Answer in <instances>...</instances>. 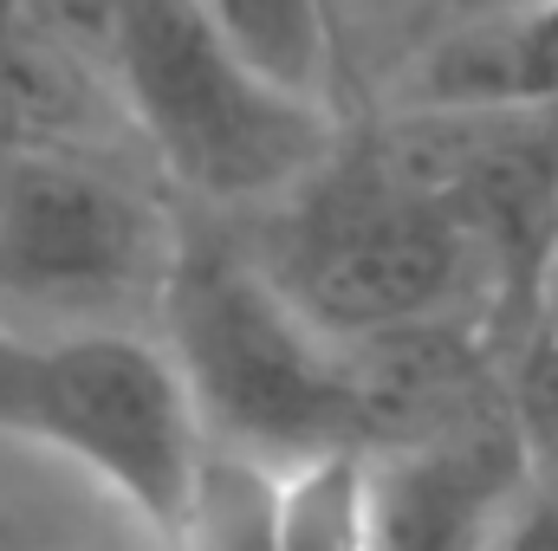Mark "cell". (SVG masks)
Instances as JSON below:
<instances>
[{"label": "cell", "mask_w": 558, "mask_h": 551, "mask_svg": "<svg viewBox=\"0 0 558 551\" xmlns=\"http://www.w3.org/2000/svg\"><path fill=\"white\" fill-rule=\"evenodd\" d=\"M156 318L208 441L274 467L364 448L371 396L279 273H260L234 247L189 241L169 260Z\"/></svg>", "instance_id": "1"}, {"label": "cell", "mask_w": 558, "mask_h": 551, "mask_svg": "<svg viewBox=\"0 0 558 551\" xmlns=\"http://www.w3.org/2000/svg\"><path fill=\"white\" fill-rule=\"evenodd\" d=\"M105 39L143 143L182 188L208 201H267L331 169V105L260 78L202 0H111Z\"/></svg>", "instance_id": "2"}, {"label": "cell", "mask_w": 558, "mask_h": 551, "mask_svg": "<svg viewBox=\"0 0 558 551\" xmlns=\"http://www.w3.org/2000/svg\"><path fill=\"white\" fill-rule=\"evenodd\" d=\"M0 434L92 474L162 546L208 448L169 344L131 325L0 331Z\"/></svg>", "instance_id": "3"}, {"label": "cell", "mask_w": 558, "mask_h": 551, "mask_svg": "<svg viewBox=\"0 0 558 551\" xmlns=\"http://www.w3.org/2000/svg\"><path fill=\"white\" fill-rule=\"evenodd\" d=\"M175 247L149 201L105 162L0 143V305L39 331L124 325L162 298Z\"/></svg>", "instance_id": "4"}, {"label": "cell", "mask_w": 558, "mask_h": 551, "mask_svg": "<svg viewBox=\"0 0 558 551\" xmlns=\"http://www.w3.org/2000/svg\"><path fill=\"white\" fill-rule=\"evenodd\" d=\"M468 273V228L384 169H325L299 215L286 292L331 338H397L435 318Z\"/></svg>", "instance_id": "5"}, {"label": "cell", "mask_w": 558, "mask_h": 551, "mask_svg": "<svg viewBox=\"0 0 558 551\" xmlns=\"http://www.w3.org/2000/svg\"><path fill=\"white\" fill-rule=\"evenodd\" d=\"M526 500L513 434H428L371 448L377 551H494V532Z\"/></svg>", "instance_id": "6"}, {"label": "cell", "mask_w": 558, "mask_h": 551, "mask_svg": "<svg viewBox=\"0 0 558 551\" xmlns=\"http://www.w3.org/2000/svg\"><path fill=\"white\" fill-rule=\"evenodd\" d=\"M410 118H513L558 105V0L454 13L397 78Z\"/></svg>", "instance_id": "7"}, {"label": "cell", "mask_w": 558, "mask_h": 551, "mask_svg": "<svg viewBox=\"0 0 558 551\" xmlns=\"http://www.w3.org/2000/svg\"><path fill=\"white\" fill-rule=\"evenodd\" d=\"M279 526H286V467L208 441L169 551H286Z\"/></svg>", "instance_id": "8"}, {"label": "cell", "mask_w": 558, "mask_h": 551, "mask_svg": "<svg viewBox=\"0 0 558 551\" xmlns=\"http://www.w3.org/2000/svg\"><path fill=\"white\" fill-rule=\"evenodd\" d=\"M202 7L260 78H274L292 98L331 105V91H325V72H331L325 0H202Z\"/></svg>", "instance_id": "9"}, {"label": "cell", "mask_w": 558, "mask_h": 551, "mask_svg": "<svg viewBox=\"0 0 558 551\" xmlns=\"http://www.w3.org/2000/svg\"><path fill=\"white\" fill-rule=\"evenodd\" d=\"M286 551H377V506H371V448L318 454L286 467Z\"/></svg>", "instance_id": "10"}, {"label": "cell", "mask_w": 558, "mask_h": 551, "mask_svg": "<svg viewBox=\"0 0 558 551\" xmlns=\"http://www.w3.org/2000/svg\"><path fill=\"white\" fill-rule=\"evenodd\" d=\"M494 551H558V493H533L526 487V500L494 532Z\"/></svg>", "instance_id": "11"}, {"label": "cell", "mask_w": 558, "mask_h": 551, "mask_svg": "<svg viewBox=\"0 0 558 551\" xmlns=\"http://www.w3.org/2000/svg\"><path fill=\"white\" fill-rule=\"evenodd\" d=\"M454 7H461V13H474V7H500V0H454Z\"/></svg>", "instance_id": "12"}]
</instances>
